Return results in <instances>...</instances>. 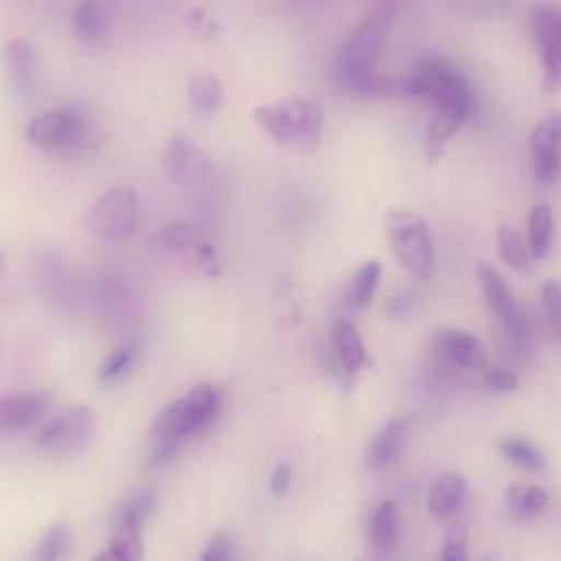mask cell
I'll list each match as a JSON object with an SVG mask.
<instances>
[{
	"instance_id": "cell-1",
	"label": "cell",
	"mask_w": 561,
	"mask_h": 561,
	"mask_svg": "<svg viewBox=\"0 0 561 561\" xmlns=\"http://www.w3.org/2000/svg\"><path fill=\"white\" fill-rule=\"evenodd\" d=\"M392 4H379L348 33L342 50L333 64V81L344 94L353 96H405L403 79H383L375 72V64L392 31Z\"/></svg>"
},
{
	"instance_id": "cell-2",
	"label": "cell",
	"mask_w": 561,
	"mask_h": 561,
	"mask_svg": "<svg viewBox=\"0 0 561 561\" xmlns=\"http://www.w3.org/2000/svg\"><path fill=\"white\" fill-rule=\"evenodd\" d=\"M221 412V392L213 383H197L167 408L149 425V436L158 445L180 447L206 434Z\"/></svg>"
},
{
	"instance_id": "cell-3",
	"label": "cell",
	"mask_w": 561,
	"mask_h": 561,
	"mask_svg": "<svg viewBox=\"0 0 561 561\" xmlns=\"http://www.w3.org/2000/svg\"><path fill=\"white\" fill-rule=\"evenodd\" d=\"M254 123L274 140L289 147L316 145L324 129L322 107L305 96H285L252 112Z\"/></svg>"
},
{
	"instance_id": "cell-4",
	"label": "cell",
	"mask_w": 561,
	"mask_h": 561,
	"mask_svg": "<svg viewBox=\"0 0 561 561\" xmlns=\"http://www.w3.org/2000/svg\"><path fill=\"white\" fill-rule=\"evenodd\" d=\"M149 252L169 270L217 276L221 272L217 248L188 224H167L149 237Z\"/></svg>"
},
{
	"instance_id": "cell-5",
	"label": "cell",
	"mask_w": 561,
	"mask_h": 561,
	"mask_svg": "<svg viewBox=\"0 0 561 561\" xmlns=\"http://www.w3.org/2000/svg\"><path fill=\"white\" fill-rule=\"evenodd\" d=\"M405 96H419L434 107L456 105L473 112L476 94L460 68L443 57H423L403 79Z\"/></svg>"
},
{
	"instance_id": "cell-6",
	"label": "cell",
	"mask_w": 561,
	"mask_h": 561,
	"mask_svg": "<svg viewBox=\"0 0 561 561\" xmlns=\"http://www.w3.org/2000/svg\"><path fill=\"white\" fill-rule=\"evenodd\" d=\"M383 234L399 265L419 280L434 272V243L427 221L410 208H392L383 217Z\"/></svg>"
},
{
	"instance_id": "cell-7",
	"label": "cell",
	"mask_w": 561,
	"mask_h": 561,
	"mask_svg": "<svg viewBox=\"0 0 561 561\" xmlns=\"http://www.w3.org/2000/svg\"><path fill=\"white\" fill-rule=\"evenodd\" d=\"M24 138L44 151L72 156L88 147V140L92 138V121L79 105L44 110L26 123Z\"/></svg>"
},
{
	"instance_id": "cell-8",
	"label": "cell",
	"mask_w": 561,
	"mask_h": 561,
	"mask_svg": "<svg viewBox=\"0 0 561 561\" xmlns=\"http://www.w3.org/2000/svg\"><path fill=\"white\" fill-rule=\"evenodd\" d=\"M138 195L131 186H114L101 193L83 215V224L92 237L105 243L127 241L138 226Z\"/></svg>"
},
{
	"instance_id": "cell-9",
	"label": "cell",
	"mask_w": 561,
	"mask_h": 561,
	"mask_svg": "<svg viewBox=\"0 0 561 561\" xmlns=\"http://www.w3.org/2000/svg\"><path fill=\"white\" fill-rule=\"evenodd\" d=\"M96 434V414L88 405H72L46 423L35 436V449L46 456L81 451Z\"/></svg>"
},
{
	"instance_id": "cell-10",
	"label": "cell",
	"mask_w": 561,
	"mask_h": 561,
	"mask_svg": "<svg viewBox=\"0 0 561 561\" xmlns=\"http://www.w3.org/2000/svg\"><path fill=\"white\" fill-rule=\"evenodd\" d=\"M160 167L169 182L193 186L213 175V160L206 149L184 131H173L160 153Z\"/></svg>"
},
{
	"instance_id": "cell-11",
	"label": "cell",
	"mask_w": 561,
	"mask_h": 561,
	"mask_svg": "<svg viewBox=\"0 0 561 561\" xmlns=\"http://www.w3.org/2000/svg\"><path fill=\"white\" fill-rule=\"evenodd\" d=\"M478 280H480L482 296H484L489 311L497 318V322L502 324L508 340L517 346H524L528 342V320H526L524 309L511 296V289H508L504 276L491 263H480Z\"/></svg>"
},
{
	"instance_id": "cell-12",
	"label": "cell",
	"mask_w": 561,
	"mask_h": 561,
	"mask_svg": "<svg viewBox=\"0 0 561 561\" xmlns=\"http://www.w3.org/2000/svg\"><path fill=\"white\" fill-rule=\"evenodd\" d=\"M530 28L541 61V88L546 94L561 90V11L539 4L530 13Z\"/></svg>"
},
{
	"instance_id": "cell-13",
	"label": "cell",
	"mask_w": 561,
	"mask_h": 561,
	"mask_svg": "<svg viewBox=\"0 0 561 561\" xmlns=\"http://www.w3.org/2000/svg\"><path fill=\"white\" fill-rule=\"evenodd\" d=\"M530 169L539 184L561 180V114H546L528 136Z\"/></svg>"
},
{
	"instance_id": "cell-14",
	"label": "cell",
	"mask_w": 561,
	"mask_h": 561,
	"mask_svg": "<svg viewBox=\"0 0 561 561\" xmlns=\"http://www.w3.org/2000/svg\"><path fill=\"white\" fill-rule=\"evenodd\" d=\"M4 64L9 81L15 88L18 96H28L37 90L42 66L37 48L31 42L22 37L9 39L4 46Z\"/></svg>"
},
{
	"instance_id": "cell-15",
	"label": "cell",
	"mask_w": 561,
	"mask_h": 561,
	"mask_svg": "<svg viewBox=\"0 0 561 561\" xmlns=\"http://www.w3.org/2000/svg\"><path fill=\"white\" fill-rule=\"evenodd\" d=\"M114 11L116 0H77L72 9L75 35L90 46L105 42L112 33Z\"/></svg>"
},
{
	"instance_id": "cell-16",
	"label": "cell",
	"mask_w": 561,
	"mask_h": 561,
	"mask_svg": "<svg viewBox=\"0 0 561 561\" xmlns=\"http://www.w3.org/2000/svg\"><path fill=\"white\" fill-rule=\"evenodd\" d=\"M50 399L42 392L7 394L0 401V427L4 432H20L37 425L48 412Z\"/></svg>"
},
{
	"instance_id": "cell-17",
	"label": "cell",
	"mask_w": 561,
	"mask_h": 561,
	"mask_svg": "<svg viewBox=\"0 0 561 561\" xmlns=\"http://www.w3.org/2000/svg\"><path fill=\"white\" fill-rule=\"evenodd\" d=\"M471 116L469 110L456 107V105H440L432 114L430 123L423 131V151L427 160H438L445 151V145L456 136V131L465 125V121Z\"/></svg>"
},
{
	"instance_id": "cell-18",
	"label": "cell",
	"mask_w": 561,
	"mask_h": 561,
	"mask_svg": "<svg viewBox=\"0 0 561 561\" xmlns=\"http://www.w3.org/2000/svg\"><path fill=\"white\" fill-rule=\"evenodd\" d=\"M436 348L445 359L460 368L478 370L486 364V351L482 342L473 333L462 329H443L436 335Z\"/></svg>"
},
{
	"instance_id": "cell-19",
	"label": "cell",
	"mask_w": 561,
	"mask_h": 561,
	"mask_svg": "<svg viewBox=\"0 0 561 561\" xmlns=\"http://www.w3.org/2000/svg\"><path fill=\"white\" fill-rule=\"evenodd\" d=\"M405 440H408V419L394 416L386 421L368 447V454H366L368 469L381 471L388 465H392L403 451Z\"/></svg>"
},
{
	"instance_id": "cell-20",
	"label": "cell",
	"mask_w": 561,
	"mask_h": 561,
	"mask_svg": "<svg viewBox=\"0 0 561 561\" xmlns=\"http://www.w3.org/2000/svg\"><path fill=\"white\" fill-rule=\"evenodd\" d=\"M186 99L191 112L199 121H208L224 105V83L210 72H195L186 81Z\"/></svg>"
},
{
	"instance_id": "cell-21",
	"label": "cell",
	"mask_w": 561,
	"mask_h": 561,
	"mask_svg": "<svg viewBox=\"0 0 561 561\" xmlns=\"http://www.w3.org/2000/svg\"><path fill=\"white\" fill-rule=\"evenodd\" d=\"M331 340H333V348L340 359V366L344 368V373L348 377H353L366 368L368 353H366L364 340H362L359 331L355 329V324H351L348 320H337L331 329Z\"/></svg>"
},
{
	"instance_id": "cell-22",
	"label": "cell",
	"mask_w": 561,
	"mask_h": 561,
	"mask_svg": "<svg viewBox=\"0 0 561 561\" xmlns=\"http://www.w3.org/2000/svg\"><path fill=\"white\" fill-rule=\"evenodd\" d=\"M465 497H467V480L456 471L440 473L427 491V511L434 517H449L458 513Z\"/></svg>"
},
{
	"instance_id": "cell-23",
	"label": "cell",
	"mask_w": 561,
	"mask_h": 561,
	"mask_svg": "<svg viewBox=\"0 0 561 561\" xmlns=\"http://www.w3.org/2000/svg\"><path fill=\"white\" fill-rule=\"evenodd\" d=\"M140 526L131 522H114L110 546L101 550L92 561H142L145 546Z\"/></svg>"
},
{
	"instance_id": "cell-24",
	"label": "cell",
	"mask_w": 561,
	"mask_h": 561,
	"mask_svg": "<svg viewBox=\"0 0 561 561\" xmlns=\"http://www.w3.org/2000/svg\"><path fill=\"white\" fill-rule=\"evenodd\" d=\"M368 539L373 550L379 557L390 554L397 548L399 541V513L397 506L392 502H381L370 517V526H368Z\"/></svg>"
},
{
	"instance_id": "cell-25",
	"label": "cell",
	"mask_w": 561,
	"mask_h": 561,
	"mask_svg": "<svg viewBox=\"0 0 561 561\" xmlns=\"http://www.w3.org/2000/svg\"><path fill=\"white\" fill-rule=\"evenodd\" d=\"M552 228H554L552 208L543 202L535 204L526 221V241L535 261H541L548 254L550 241H552Z\"/></svg>"
},
{
	"instance_id": "cell-26",
	"label": "cell",
	"mask_w": 561,
	"mask_h": 561,
	"mask_svg": "<svg viewBox=\"0 0 561 561\" xmlns=\"http://www.w3.org/2000/svg\"><path fill=\"white\" fill-rule=\"evenodd\" d=\"M497 252L511 270L522 272V274H530L533 254H530L528 241H524L522 234L508 224L497 226Z\"/></svg>"
},
{
	"instance_id": "cell-27",
	"label": "cell",
	"mask_w": 561,
	"mask_h": 561,
	"mask_svg": "<svg viewBox=\"0 0 561 561\" xmlns=\"http://www.w3.org/2000/svg\"><path fill=\"white\" fill-rule=\"evenodd\" d=\"M381 278V263L379 261H366L362 263L353 276L351 283L346 287V302L355 309H364L370 305L375 289L379 285Z\"/></svg>"
},
{
	"instance_id": "cell-28",
	"label": "cell",
	"mask_w": 561,
	"mask_h": 561,
	"mask_svg": "<svg viewBox=\"0 0 561 561\" xmlns=\"http://www.w3.org/2000/svg\"><path fill=\"white\" fill-rule=\"evenodd\" d=\"M508 506L519 517H535L548 506V493L533 482H513L506 489Z\"/></svg>"
},
{
	"instance_id": "cell-29",
	"label": "cell",
	"mask_w": 561,
	"mask_h": 561,
	"mask_svg": "<svg viewBox=\"0 0 561 561\" xmlns=\"http://www.w3.org/2000/svg\"><path fill=\"white\" fill-rule=\"evenodd\" d=\"M140 351H142V342H140V340H127L125 344L116 346L112 353H107V355L101 359L99 377H101L105 383L118 381V379L136 364V359L140 357Z\"/></svg>"
},
{
	"instance_id": "cell-30",
	"label": "cell",
	"mask_w": 561,
	"mask_h": 561,
	"mask_svg": "<svg viewBox=\"0 0 561 561\" xmlns=\"http://www.w3.org/2000/svg\"><path fill=\"white\" fill-rule=\"evenodd\" d=\"M500 451H502V456L508 462L517 465L519 469L535 471V473L546 469V460H543L541 451L535 445H530V443H526L522 438H506V440H502L500 443Z\"/></svg>"
},
{
	"instance_id": "cell-31",
	"label": "cell",
	"mask_w": 561,
	"mask_h": 561,
	"mask_svg": "<svg viewBox=\"0 0 561 561\" xmlns=\"http://www.w3.org/2000/svg\"><path fill=\"white\" fill-rule=\"evenodd\" d=\"M156 506V495L151 489H138L134 491L121 506L116 522H131L136 526H145V522L149 519V515L153 513Z\"/></svg>"
},
{
	"instance_id": "cell-32",
	"label": "cell",
	"mask_w": 561,
	"mask_h": 561,
	"mask_svg": "<svg viewBox=\"0 0 561 561\" xmlns=\"http://www.w3.org/2000/svg\"><path fill=\"white\" fill-rule=\"evenodd\" d=\"M68 528L64 524L50 526L37 541L31 561H61L68 548Z\"/></svg>"
},
{
	"instance_id": "cell-33",
	"label": "cell",
	"mask_w": 561,
	"mask_h": 561,
	"mask_svg": "<svg viewBox=\"0 0 561 561\" xmlns=\"http://www.w3.org/2000/svg\"><path fill=\"white\" fill-rule=\"evenodd\" d=\"M541 302H543L550 329L561 342V283L559 280H546L541 285Z\"/></svg>"
},
{
	"instance_id": "cell-34",
	"label": "cell",
	"mask_w": 561,
	"mask_h": 561,
	"mask_svg": "<svg viewBox=\"0 0 561 561\" xmlns=\"http://www.w3.org/2000/svg\"><path fill=\"white\" fill-rule=\"evenodd\" d=\"M482 381L489 390L493 392H513L519 388V379L513 370L504 368V366H493L489 370H484Z\"/></svg>"
},
{
	"instance_id": "cell-35",
	"label": "cell",
	"mask_w": 561,
	"mask_h": 561,
	"mask_svg": "<svg viewBox=\"0 0 561 561\" xmlns=\"http://www.w3.org/2000/svg\"><path fill=\"white\" fill-rule=\"evenodd\" d=\"M199 561H234V543L228 533H217L204 548Z\"/></svg>"
},
{
	"instance_id": "cell-36",
	"label": "cell",
	"mask_w": 561,
	"mask_h": 561,
	"mask_svg": "<svg viewBox=\"0 0 561 561\" xmlns=\"http://www.w3.org/2000/svg\"><path fill=\"white\" fill-rule=\"evenodd\" d=\"M184 22H186L188 31H191V33H197V35H206V37H208V35H215V33L219 31L217 22H215L213 18H208L202 7L188 9V11L184 13Z\"/></svg>"
},
{
	"instance_id": "cell-37",
	"label": "cell",
	"mask_w": 561,
	"mask_h": 561,
	"mask_svg": "<svg viewBox=\"0 0 561 561\" xmlns=\"http://www.w3.org/2000/svg\"><path fill=\"white\" fill-rule=\"evenodd\" d=\"M440 561H467V539L462 533H449L443 548Z\"/></svg>"
},
{
	"instance_id": "cell-38",
	"label": "cell",
	"mask_w": 561,
	"mask_h": 561,
	"mask_svg": "<svg viewBox=\"0 0 561 561\" xmlns=\"http://www.w3.org/2000/svg\"><path fill=\"white\" fill-rule=\"evenodd\" d=\"M289 484H291V467L287 462H280L270 478V491L274 497H285L289 491Z\"/></svg>"
}]
</instances>
